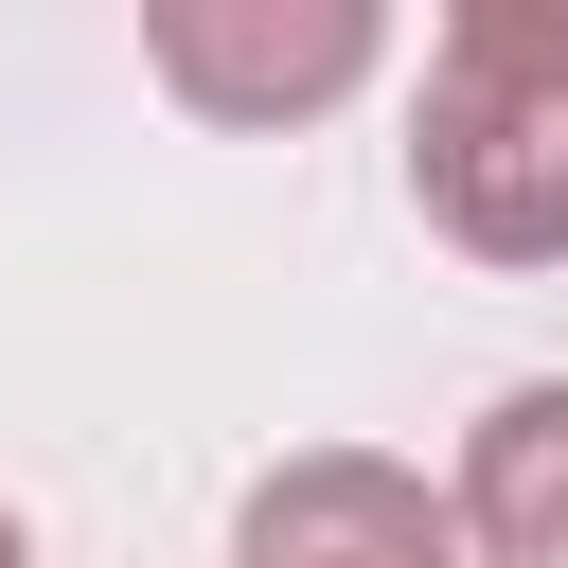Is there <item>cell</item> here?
Wrapping results in <instances>:
<instances>
[{
	"instance_id": "cell-6",
	"label": "cell",
	"mask_w": 568,
	"mask_h": 568,
	"mask_svg": "<svg viewBox=\"0 0 568 568\" xmlns=\"http://www.w3.org/2000/svg\"><path fill=\"white\" fill-rule=\"evenodd\" d=\"M0 568H36V532H18V497H0Z\"/></svg>"
},
{
	"instance_id": "cell-4",
	"label": "cell",
	"mask_w": 568,
	"mask_h": 568,
	"mask_svg": "<svg viewBox=\"0 0 568 568\" xmlns=\"http://www.w3.org/2000/svg\"><path fill=\"white\" fill-rule=\"evenodd\" d=\"M444 515H462L479 568H568V373H515V390L462 426Z\"/></svg>"
},
{
	"instance_id": "cell-2",
	"label": "cell",
	"mask_w": 568,
	"mask_h": 568,
	"mask_svg": "<svg viewBox=\"0 0 568 568\" xmlns=\"http://www.w3.org/2000/svg\"><path fill=\"white\" fill-rule=\"evenodd\" d=\"M142 53H160V89H178L195 124L284 142V124H320V106L373 89L390 0H142Z\"/></svg>"
},
{
	"instance_id": "cell-1",
	"label": "cell",
	"mask_w": 568,
	"mask_h": 568,
	"mask_svg": "<svg viewBox=\"0 0 568 568\" xmlns=\"http://www.w3.org/2000/svg\"><path fill=\"white\" fill-rule=\"evenodd\" d=\"M408 213L479 266H568V53L444 36L408 89Z\"/></svg>"
},
{
	"instance_id": "cell-5",
	"label": "cell",
	"mask_w": 568,
	"mask_h": 568,
	"mask_svg": "<svg viewBox=\"0 0 568 568\" xmlns=\"http://www.w3.org/2000/svg\"><path fill=\"white\" fill-rule=\"evenodd\" d=\"M444 36H515V53H568V0H444Z\"/></svg>"
},
{
	"instance_id": "cell-3",
	"label": "cell",
	"mask_w": 568,
	"mask_h": 568,
	"mask_svg": "<svg viewBox=\"0 0 568 568\" xmlns=\"http://www.w3.org/2000/svg\"><path fill=\"white\" fill-rule=\"evenodd\" d=\"M231 568H462V515L390 444H284L231 497Z\"/></svg>"
}]
</instances>
